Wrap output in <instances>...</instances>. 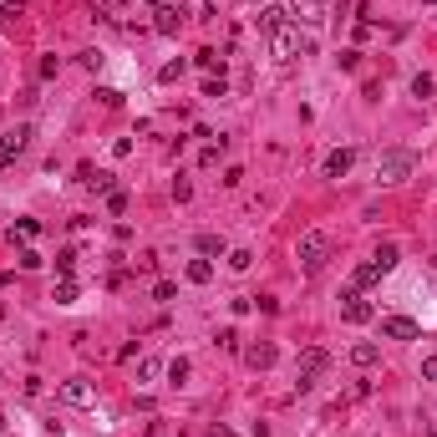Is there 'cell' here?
<instances>
[{
    "instance_id": "6da1fadb",
    "label": "cell",
    "mask_w": 437,
    "mask_h": 437,
    "mask_svg": "<svg viewBox=\"0 0 437 437\" xmlns=\"http://www.w3.org/2000/svg\"><path fill=\"white\" fill-rule=\"evenodd\" d=\"M412 168H417V153L412 148H387L377 158V178H381V183H402V178H412Z\"/></svg>"
},
{
    "instance_id": "7a4b0ae2",
    "label": "cell",
    "mask_w": 437,
    "mask_h": 437,
    "mask_svg": "<svg viewBox=\"0 0 437 437\" xmlns=\"http://www.w3.org/2000/svg\"><path fill=\"white\" fill-rule=\"evenodd\" d=\"M300 51H315V41H311V36H300V25L285 21V25L275 31V56H280V61H295Z\"/></svg>"
},
{
    "instance_id": "3957f363",
    "label": "cell",
    "mask_w": 437,
    "mask_h": 437,
    "mask_svg": "<svg viewBox=\"0 0 437 437\" xmlns=\"http://www.w3.org/2000/svg\"><path fill=\"white\" fill-rule=\"evenodd\" d=\"M295 254H300V265L315 275V269L326 265V254H330V239L320 234V229H311V234H300V249H295Z\"/></svg>"
},
{
    "instance_id": "277c9868",
    "label": "cell",
    "mask_w": 437,
    "mask_h": 437,
    "mask_svg": "<svg viewBox=\"0 0 437 437\" xmlns=\"http://www.w3.org/2000/svg\"><path fill=\"white\" fill-rule=\"evenodd\" d=\"M326 366H330V356H326V351H305V356H300V392H311Z\"/></svg>"
},
{
    "instance_id": "5b68a950",
    "label": "cell",
    "mask_w": 437,
    "mask_h": 437,
    "mask_svg": "<svg viewBox=\"0 0 437 437\" xmlns=\"http://www.w3.org/2000/svg\"><path fill=\"white\" fill-rule=\"evenodd\" d=\"M381 336H387V341H417L422 330H417L412 315H387V320H381Z\"/></svg>"
},
{
    "instance_id": "8992f818",
    "label": "cell",
    "mask_w": 437,
    "mask_h": 437,
    "mask_svg": "<svg viewBox=\"0 0 437 437\" xmlns=\"http://www.w3.org/2000/svg\"><path fill=\"white\" fill-rule=\"evenodd\" d=\"M153 31H158V36H178V31H183V10H178V5H158V10H153Z\"/></svg>"
},
{
    "instance_id": "52a82bcc",
    "label": "cell",
    "mask_w": 437,
    "mask_h": 437,
    "mask_svg": "<svg viewBox=\"0 0 437 437\" xmlns=\"http://www.w3.org/2000/svg\"><path fill=\"white\" fill-rule=\"evenodd\" d=\"M61 396H67L71 407H92L97 402V387H92V381H82V377H71V381H61Z\"/></svg>"
},
{
    "instance_id": "ba28073f",
    "label": "cell",
    "mask_w": 437,
    "mask_h": 437,
    "mask_svg": "<svg viewBox=\"0 0 437 437\" xmlns=\"http://www.w3.org/2000/svg\"><path fill=\"white\" fill-rule=\"evenodd\" d=\"M341 320H351V326H366V320H371V300H366L361 290H351V295H346V305H341Z\"/></svg>"
},
{
    "instance_id": "9c48e42d",
    "label": "cell",
    "mask_w": 437,
    "mask_h": 437,
    "mask_svg": "<svg viewBox=\"0 0 437 437\" xmlns=\"http://www.w3.org/2000/svg\"><path fill=\"white\" fill-rule=\"evenodd\" d=\"M25 148H31V122H16L5 137H0V153H10V158H16V153H25Z\"/></svg>"
},
{
    "instance_id": "30bf717a",
    "label": "cell",
    "mask_w": 437,
    "mask_h": 437,
    "mask_svg": "<svg viewBox=\"0 0 437 437\" xmlns=\"http://www.w3.org/2000/svg\"><path fill=\"white\" fill-rule=\"evenodd\" d=\"M351 168H356V148H336L326 158V178H346Z\"/></svg>"
},
{
    "instance_id": "8fae6325",
    "label": "cell",
    "mask_w": 437,
    "mask_h": 437,
    "mask_svg": "<svg viewBox=\"0 0 437 437\" xmlns=\"http://www.w3.org/2000/svg\"><path fill=\"white\" fill-rule=\"evenodd\" d=\"M76 183H82V188H97V194H112V173H97L92 163L76 168Z\"/></svg>"
},
{
    "instance_id": "7c38bea8",
    "label": "cell",
    "mask_w": 437,
    "mask_h": 437,
    "mask_svg": "<svg viewBox=\"0 0 437 437\" xmlns=\"http://www.w3.org/2000/svg\"><path fill=\"white\" fill-rule=\"evenodd\" d=\"M387 275L377 260H366V265H356V275H351V290H366V285H377V280Z\"/></svg>"
},
{
    "instance_id": "4fadbf2b",
    "label": "cell",
    "mask_w": 437,
    "mask_h": 437,
    "mask_svg": "<svg viewBox=\"0 0 437 437\" xmlns=\"http://www.w3.org/2000/svg\"><path fill=\"white\" fill-rule=\"evenodd\" d=\"M244 361H249L254 371H269V366H275V346H269V341L249 346V351H244Z\"/></svg>"
},
{
    "instance_id": "5bb4252c",
    "label": "cell",
    "mask_w": 437,
    "mask_h": 437,
    "mask_svg": "<svg viewBox=\"0 0 437 437\" xmlns=\"http://www.w3.org/2000/svg\"><path fill=\"white\" fill-rule=\"evenodd\" d=\"M351 361H356V366H377V361H381V346H377V341H356V346H351Z\"/></svg>"
},
{
    "instance_id": "9a60e30c",
    "label": "cell",
    "mask_w": 437,
    "mask_h": 437,
    "mask_svg": "<svg viewBox=\"0 0 437 437\" xmlns=\"http://www.w3.org/2000/svg\"><path fill=\"white\" fill-rule=\"evenodd\" d=\"M188 377H194V361H188V356H173V361H168V381H173V387H183Z\"/></svg>"
},
{
    "instance_id": "2e32d148",
    "label": "cell",
    "mask_w": 437,
    "mask_h": 437,
    "mask_svg": "<svg viewBox=\"0 0 437 437\" xmlns=\"http://www.w3.org/2000/svg\"><path fill=\"white\" fill-rule=\"evenodd\" d=\"M280 25H285V10H280V5H265V10H260V31H269V36H275Z\"/></svg>"
},
{
    "instance_id": "e0dca14e",
    "label": "cell",
    "mask_w": 437,
    "mask_h": 437,
    "mask_svg": "<svg viewBox=\"0 0 437 437\" xmlns=\"http://www.w3.org/2000/svg\"><path fill=\"white\" fill-rule=\"evenodd\" d=\"M199 67H203V71H218V76H224V51L203 46V51H199Z\"/></svg>"
},
{
    "instance_id": "ac0fdd59",
    "label": "cell",
    "mask_w": 437,
    "mask_h": 437,
    "mask_svg": "<svg viewBox=\"0 0 437 437\" xmlns=\"http://www.w3.org/2000/svg\"><path fill=\"white\" fill-rule=\"evenodd\" d=\"M188 280H194V285H209V280H214V265L209 260H188Z\"/></svg>"
},
{
    "instance_id": "d6986e66",
    "label": "cell",
    "mask_w": 437,
    "mask_h": 437,
    "mask_svg": "<svg viewBox=\"0 0 437 437\" xmlns=\"http://www.w3.org/2000/svg\"><path fill=\"white\" fill-rule=\"evenodd\" d=\"M371 260H377L381 269H392L396 260H402V254H396V244H381V249H377V254H371Z\"/></svg>"
},
{
    "instance_id": "ffe728a7",
    "label": "cell",
    "mask_w": 437,
    "mask_h": 437,
    "mask_svg": "<svg viewBox=\"0 0 437 437\" xmlns=\"http://www.w3.org/2000/svg\"><path fill=\"white\" fill-rule=\"evenodd\" d=\"M199 254H224V239L218 234H199Z\"/></svg>"
},
{
    "instance_id": "44dd1931",
    "label": "cell",
    "mask_w": 437,
    "mask_h": 437,
    "mask_svg": "<svg viewBox=\"0 0 437 437\" xmlns=\"http://www.w3.org/2000/svg\"><path fill=\"white\" fill-rule=\"evenodd\" d=\"M71 300H76V280L67 275V280L56 285V305H71Z\"/></svg>"
},
{
    "instance_id": "7402d4cb",
    "label": "cell",
    "mask_w": 437,
    "mask_h": 437,
    "mask_svg": "<svg viewBox=\"0 0 437 437\" xmlns=\"http://www.w3.org/2000/svg\"><path fill=\"white\" fill-rule=\"evenodd\" d=\"M249 265H254L249 249H229V269H249Z\"/></svg>"
},
{
    "instance_id": "603a6c76",
    "label": "cell",
    "mask_w": 437,
    "mask_h": 437,
    "mask_svg": "<svg viewBox=\"0 0 437 437\" xmlns=\"http://www.w3.org/2000/svg\"><path fill=\"white\" fill-rule=\"evenodd\" d=\"M107 214H127V194H122V188H112V194H107Z\"/></svg>"
},
{
    "instance_id": "cb8c5ba5",
    "label": "cell",
    "mask_w": 437,
    "mask_h": 437,
    "mask_svg": "<svg viewBox=\"0 0 437 437\" xmlns=\"http://www.w3.org/2000/svg\"><path fill=\"white\" fill-rule=\"evenodd\" d=\"M173 295H178L173 280H158V285H153V300H173Z\"/></svg>"
},
{
    "instance_id": "d4e9b609",
    "label": "cell",
    "mask_w": 437,
    "mask_h": 437,
    "mask_svg": "<svg viewBox=\"0 0 437 437\" xmlns=\"http://www.w3.org/2000/svg\"><path fill=\"white\" fill-rule=\"evenodd\" d=\"M412 97H422V102L432 97V76H412Z\"/></svg>"
},
{
    "instance_id": "484cf974",
    "label": "cell",
    "mask_w": 437,
    "mask_h": 437,
    "mask_svg": "<svg viewBox=\"0 0 437 437\" xmlns=\"http://www.w3.org/2000/svg\"><path fill=\"white\" fill-rule=\"evenodd\" d=\"M56 269H61V275H71V269H76V249H61L56 254Z\"/></svg>"
},
{
    "instance_id": "4316f807",
    "label": "cell",
    "mask_w": 437,
    "mask_h": 437,
    "mask_svg": "<svg viewBox=\"0 0 437 437\" xmlns=\"http://www.w3.org/2000/svg\"><path fill=\"white\" fill-rule=\"evenodd\" d=\"M336 61H341V71H356V67H361V51H341Z\"/></svg>"
},
{
    "instance_id": "83f0119b",
    "label": "cell",
    "mask_w": 437,
    "mask_h": 437,
    "mask_svg": "<svg viewBox=\"0 0 437 437\" xmlns=\"http://www.w3.org/2000/svg\"><path fill=\"white\" fill-rule=\"evenodd\" d=\"M173 199L188 203V199H194V183H188V178H178V183H173Z\"/></svg>"
},
{
    "instance_id": "f1b7e54d",
    "label": "cell",
    "mask_w": 437,
    "mask_h": 437,
    "mask_svg": "<svg viewBox=\"0 0 437 437\" xmlns=\"http://www.w3.org/2000/svg\"><path fill=\"white\" fill-rule=\"evenodd\" d=\"M178 76H183V61H168V67L158 71V82H178Z\"/></svg>"
},
{
    "instance_id": "f546056e",
    "label": "cell",
    "mask_w": 437,
    "mask_h": 437,
    "mask_svg": "<svg viewBox=\"0 0 437 437\" xmlns=\"http://www.w3.org/2000/svg\"><path fill=\"white\" fill-rule=\"evenodd\" d=\"M36 229H41L36 218H21V224H16V239H36Z\"/></svg>"
},
{
    "instance_id": "4dcf8cb0",
    "label": "cell",
    "mask_w": 437,
    "mask_h": 437,
    "mask_svg": "<svg viewBox=\"0 0 437 437\" xmlns=\"http://www.w3.org/2000/svg\"><path fill=\"white\" fill-rule=\"evenodd\" d=\"M203 97H224V76H209V82H203Z\"/></svg>"
},
{
    "instance_id": "1f68e13d",
    "label": "cell",
    "mask_w": 437,
    "mask_h": 437,
    "mask_svg": "<svg viewBox=\"0 0 437 437\" xmlns=\"http://www.w3.org/2000/svg\"><path fill=\"white\" fill-rule=\"evenodd\" d=\"M218 153H224V137H218L214 148H203V158H199V163H203V168H209V163H218Z\"/></svg>"
},
{
    "instance_id": "d6a6232c",
    "label": "cell",
    "mask_w": 437,
    "mask_h": 437,
    "mask_svg": "<svg viewBox=\"0 0 437 437\" xmlns=\"http://www.w3.org/2000/svg\"><path fill=\"white\" fill-rule=\"evenodd\" d=\"M422 377H427V381H437V356H427V361H422Z\"/></svg>"
},
{
    "instance_id": "836d02e7",
    "label": "cell",
    "mask_w": 437,
    "mask_h": 437,
    "mask_svg": "<svg viewBox=\"0 0 437 437\" xmlns=\"http://www.w3.org/2000/svg\"><path fill=\"white\" fill-rule=\"evenodd\" d=\"M209 437H234V432H229V427H209Z\"/></svg>"
},
{
    "instance_id": "e575fe53",
    "label": "cell",
    "mask_w": 437,
    "mask_h": 437,
    "mask_svg": "<svg viewBox=\"0 0 437 437\" xmlns=\"http://www.w3.org/2000/svg\"><path fill=\"white\" fill-rule=\"evenodd\" d=\"M422 5H437V0H422Z\"/></svg>"
}]
</instances>
